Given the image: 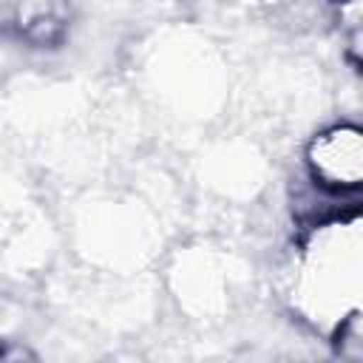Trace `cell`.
<instances>
[{
    "label": "cell",
    "mask_w": 363,
    "mask_h": 363,
    "mask_svg": "<svg viewBox=\"0 0 363 363\" xmlns=\"http://www.w3.org/2000/svg\"><path fill=\"white\" fill-rule=\"evenodd\" d=\"M363 235L357 210L309 224L303 244L295 298L301 312L318 326L337 329L346 318L360 312L363 281Z\"/></svg>",
    "instance_id": "cell-1"
},
{
    "label": "cell",
    "mask_w": 363,
    "mask_h": 363,
    "mask_svg": "<svg viewBox=\"0 0 363 363\" xmlns=\"http://www.w3.org/2000/svg\"><path fill=\"white\" fill-rule=\"evenodd\" d=\"M309 182L326 193L354 199L363 182V130L354 122H335L318 130L303 153Z\"/></svg>",
    "instance_id": "cell-2"
},
{
    "label": "cell",
    "mask_w": 363,
    "mask_h": 363,
    "mask_svg": "<svg viewBox=\"0 0 363 363\" xmlns=\"http://www.w3.org/2000/svg\"><path fill=\"white\" fill-rule=\"evenodd\" d=\"M62 34H65V23L51 11H37L23 23V37L31 45H57Z\"/></svg>",
    "instance_id": "cell-3"
},
{
    "label": "cell",
    "mask_w": 363,
    "mask_h": 363,
    "mask_svg": "<svg viewBox=\"0 0 363 363\" xmlns=\"http://www.w3.org/2000/svg\"><path fill=\"white\" fill-rule=\"evenodd\" d=\"M0 360H34V352L26 349L23 343L6 340V343H0Z\"/></svg>",
    "instance_id": "cell-4"
}]
</instances>
